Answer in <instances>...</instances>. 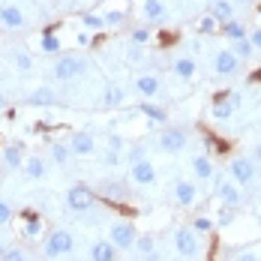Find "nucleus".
Wrapping results in <instances>:
<instances>
[{"instance_id":"41","label":"nucleus","mask_w":261,"mask_h":261,"mask_svg":"<svg viewBox=\"0 0 261 261\" xmlns=\"http://www.w3.org/2000/svg\"><path fill=\"white\" fill-rule=\"evenodd\" d=\"M108 150H117V153H123V138L120 135H114V132H108Z\"/></svg>"},{"instance_id":"44","label":"nucleus","mask_w":261,"mask_h":261,"mask_svg":"<svg viewBox=\"0 0 261 261\" xmlns=\"http://www.w3.org/2000/svg\"><path fill=\"white\" fill-rule=\"evenodd\" d=\"M231 219H234V207H225V204H222V213H219V219H216V225H228Z\"/></svg>"},{"instance_id":"2","label":"nucleus","mask_w":261,"mask_h":261,"mask_svg":"<svg viewBox=\"0 0 261 261\" xmlns=\"http://www.w3.org/2000/svg\"><path fill=\"white\" fill-rule=\"evenodd\" d=\"M174 246L183 258H198L201 255V240H198V231L192 225H180L174 231Z\"/></svg>"},{"instance_id":"53","label":"nucleus","mask_w":261,"mask_h":261,"mask_svg":"<svg viewBox=\"0 0 261 261\" xmlns=\"http://www.w3.org/2000/svg\"><path fill=\"white\" fill-rule=\"evenodd\" d=\"M0 180H3V165H0Z\"/></svg>"},{"instance_id":"22","label":"nucleus","mask_w":261,"mask_h":261,"mask_svg":"<svg viewBox=\"0 0 261 261\" xmlns=\"http://www.w3.org/2000/svg\"><path fill=\"white\" fill-rule=\"evenodd\" d=\"M210 15L216 18V24H225V21L237 18V15H234V3H231V0H213Z\"/></svg>"},{"instance_id":"28","label":"nucleus","mask_w":261,"mask_h":261,"mask_svg":"<svg viewBox=\"0 0 261 261\" xmlns=\"http://www.w3.org/2000/svg\"><path fill=\"white\" fill-rule=\"evenodd\" d=\"M39 48L45 54H60V48H63V45H60V36H57L54 30H45V33L39 36Z\"/></svg>"},{"instance_id":"13","label":"nucleus","mask_w":261,"mask_h":261,"mask_svg":"<svg viewBox=\"0 0 261 261\" xmlns=\"http://www.w3.org/2000/svg\"><path fill=\"white\" fill-rule=\"evenodd\" d=\"M237 66H240V60L234 57L231 48H219V51L213 54V72L216 75H234Z\"/></svg>"},{"instance_id":"14","label":"nucleus","mask_w":261,"mask_h":261,"mask_svg":"<svg viewBox=\"0 0 261 261\" xmlns=\"http://www.w3.org/2000/svg\"><path fill=\"white\" fill-rule=\"evenodd\" d=\"M0 165L9 171H18L24 165V144H6L0 150Z\"/></svg>"},{"instance_id":"19","label":"nucleus","mask_w":261,"mask_h":261,"mask_svg":"<svg viewBox=\"0 0 261 261\" xmlns=\"http://www.w3.org/2000/svg\"><path fill=\"white\" fill-rule=\"evenodd\" d=\"M57 102V93H54L48 84H42V87H36L33 93H27V105H39V108H48V105Z\"/></svg>"},{"instance_id":"30","label":"nucleus","mask_w":261,"mask_h":261,"mask_svg":"<svg viewBox=\"0 0 261 261\" xmlns=\"http://www.w3.org/2000/svg\"><path fill=\"white\" fill-rule=\"evenodd\" d=\"M81 24L87 30H93V33H99V30H105V18L99 12H81Z\"/></svg>"},{"instance_id":"5","label":"nucleus","mask_w":261,"mask_h":261,"mask_svg":"<svg viewBox=\"0 0 261 261\" xmlns=\"http://www.w3.org/2000/svg\"><path fill=\"white\" fill-rule=\"evenodd\" d=\"M72 246H75L72 234H69V231H63V228H57V231L48 234L45 246H42V252H45V258H60V255L72 252Z\"/></svg>"},{"instance_id":"36","label":"nucleus","mask_w":261,"mask_h":261,"mask_svg":"<svg viewBox=\"0 0 261 261\" xmlns=\"http://www.w3.org/2000/svg\"><path fill=\"white\" fill-rule=\"evenodd\" d=\"M192 228H195L198 234H207V231L216 228V222H213L210 216H195V219H192Z\"/></svg>"},{"instance_id":"48","label":"nucleus","mask_w":261,"mask_h":261,"mask_svg":"<svg viewBox=\"0 0 261 261\" xmlns=\"http://www.w3.org/2000/svg\"><path fill=\"white\" fill-rule=\"evenodd\" d=\"M75 42H79V45H90L93 39H90V33H87V30H81L79 36H75Z\"/></svg>"},{"instance_id":"52","label":"nucleus","mask_w":261,"mask_h":261,"mask_svg":"<svg viewBox=\"0 0 261 261\" xmlns=\"http://www.w3.org/2000/svg\"><path fill=\"white\" fill-rule=\"evenodd\" d=\"M231 3H234V6H237V3H249V0H231Z\"/></svg>"},{"instance_id":"33","label":"nucleus","mask_w":261,"mask_h":261,"mask_svg":"<svg viewBox=\"0 0 261 261\" xmlns=\"http://www.w3.org/2000/svg\"><path fill=\"white\" fill-rule=\"evenodd\" d=\"M105 18V27H123L126 24V12H120V9H108V12H102Z\"/></svg>"},{"instance_id":"6","label":"nucleus","mask_w":261,"mask_h":261,"mask_svg":"<svg viewBox=\"0 0 261 261\" xmlns=\"http://www.w3.org/2000/svg\"><path fill=\"white\" fill-rule=\"evenodd\" d=\"M186 144H189V132L180 129V126H168L159 135V147L165 153H180V150H186Z\"/></svg>"},{"instance_id":"37","label":"nucleus","mask_w":261,"mask_h":261,"mask_svg":"<svg viewBox=\"0 0 261 261\" xmlns=\"http://www.w3.org/2000/svg\"><path fill=\"white\" fill-rule=\"evenodd\" d=\"M0 261H30V258H27V252L21 249V246H9V249L3 252V258H0Z\"/></svg>"},{"instance_id":"4","label":"nucleus","mask_w":261,"mask_h":261,"mask_svg":"<svg viewBox=\"0 0 261 261\" xmlns=\"http://www.w3.org/2000/svg\"><path fill=\"white\" fill-rule=\"evenodd\" d=\"M135 225H132L129 219H114L111 225H108V240L117 246V249H129L135 246Z\"/></svg>"},{"instance_id":"34","label":"nucleus","mask_w":261,"mask_h":261,"mask_svg":"<svg viewBox=\"0 0 261 261\" xmlns=\"http://www.w3.org/2000/svg\"><path fill=\"white\" fill-rule=\"evenodd\" d=\"M102 192L108 195V198H126V186H123V183H117V180H108L102 186Z\"/></svg>"},{"instance_id":"18","label":"nucleus","mask_w":261,"mask_h":261,"mask_svg":"<svg viewBox=\"0 0 261 261\" xmlns=\"http://www.w3.org/2000/svg\"><path fill=\"white\" fill-rule=\"evenodd\" d=\"M90 261H117V246L111 240H96L90 246Z\"/></svg>"},{"instance_id":"17","label":"nucleus","mask_w":261,"mask_h":261,"mask_svg":"<svg viewBox=\"0 0 261 261\" xmlns=\"http://www.w3.org/2000/svg\"><path fill=\"white\" fill-rule=\"evenodd\" d=\"M165 12H168V6L162 3V0H144L141 3V18L144 21H150V24H156L165 18Z\"/></svg>"},{"instance_id":"39","label":"nucleus","mask_w":261,"mask_h":261,"mask_svg":"<svg viewBox=\"0 0 261 261\" xmlns=\"http://www.w3.org/2000/svg\"><path fill=\"white\" fill-rule=\"evenodd\" d=\"M9 222H12V204L0 198V225H9Z\"/></svg>"},{"instance_id":"51","label":"nucleus","mask_w":261,"mask_h":261,"mask_svg":"<svg viewBox=\"0 0 261 261\" xmlns=\"http://www.w3.org/2000/svg\"><path fill=\"white\" fill-rule=\"evenodd\" d=\"M3 252H6V243H3V240H0V258H3Z\"/></svg>"},{"instance_id":"31","label":"nucleus","mask_w":261,"mask_h":261,"mask_svg":"<svg viewBox=\"0 0 261 261\" xmlns=\"http://www.w3.org/2000/svg\"><path fill=\"white\" fill-rule=\"evenodd\" d=\"M231 51H234V57L243 63V60H249V57L255 54V48H252L249 39H237V42H231Z\"/></svg>"},{"instance_id":"27","label":"nucleus","mask_w":261,"mask_h":261,"mask_svg":"<svg viewBox=\"0 0 261 261\" xmlns=\"http://www.w3.org/2000/svg\"><path fill=\"white\" fill-rule=\"evenodd\" d=\"M192 174L198 180H210L213 177V162L207 156H192Z\"/></svg>"},{"instance_id":"11","label":"nucleus","mask_w":261,"mask_h":261,"mask_svg":"<svg viewBox=\"0 0 261 261\" xmlns=\"http://www.w3.org/2000/svg\"><path fill=\"white\" fill-rule=\"evenodd\" d=\"M216 198H219V201H222V204H225V207H240V204H243V195H240V186H237L234 180H231V177H228V180H219L216 183Z\"/></svg>"},{"instance_id":"10","label":"nucleus","mask_w":261,"mask_h":261,"mask_svg":"<svg viewBox=\"0 0 261 261\" xmlns=\"http://www.w3.org/2000/svg\"><path fill=\"white\" fill-rule=\"evenodd\" d=\"M66 144H69L72 156H93V153H96V138H93L87 129L72 132V138H69Z\"/></svg>"},{"instance_id":"46","label":"nucleus","mask_w":261,"mask_h":261,"mask_svg":"<svg viewBox=\"0 0 261 261\" xmlns=\"http://www.w3.org/2000/svg\"><path fill=\"white\" fill-rule=\"evenodd\" d=\"M234 261H261V258H258L255 249H243V252H237L234 255Z\"/></svg>"},{"instance_id":"3","label":"nucleus","mask_w":261,"mask_h":261,"mask_svg":"<svg viewBox=\"0 0 261 261\" xmlns=\"http://www.w3.org/2000/svg\"><path fill=\"white\" fill-rule=\"evenodd\" d=\"M96 204V192L90 189V186H69V192H66V207L72 210V213H87V210Z\"/></svg>"},{"instance_id":"12","label":"nucleus","mask_w":261,"mask_h":261,"mask_svg":"<svg viewBox=\"0 0 261 261\" xmlns=\"http://www.w3.org/2000/svg\"><path fill=\"white\" fill-rule=\"evenodd\" d=\"M174 201H177L180 207H192V204L198 201V189H195V183L186 180V177H174Z\"/></svg>"},{"instance_id":"43","label":"nucleus","mask_w":261,"mask_h":261,"mask_svg":"<svg viewBox=\"0 0 261 261\" xmlns=\"http://www.w3.org/2000/svg\"><path fill=\"white\" fill-rule=\"evenodd\" d=\"M120 162H123V153H117V150H108V153H105V165H108V168H117Z\"/></svg>"},{"instance_id":"42","label":"nucleus","mask_w":261,"mask_h":261,"mask_svg":"<svg viewBox=\"0 0 261 261\" xmlns=\"http://www.w3.org/2000/svg\"><path fill=\"white\" fill-rule=\"evenodd\" d=\"M126 159H129V165H132V162H141V159H147V150H144L141 144H135V147L129 150V156H126Z\"/></svg>"},{"instance_id":"7","label":"nucleus","mask_w":261,"mask_h":261,"mask_svg":"<svg viewBox=\"0 0 261 261\" xmlns=\"http://www.w3.org/2000/svg\"><path fill=\"white\" fill-rule=\"evenodd\" d=\"M240 105H243V96L240 93H216L213 96V117L216 120H228Z\"/></svg>"},{"instance_id":"47","label":"nucleus","mask_w":261,"mask_h":261,"mask_svg":"<svg viewBox=\"0 0 261 261\" xmlns=\"http://www.w3.org/2000/svg\"><path fill=\"white\" fill-rule=\"evenodd\" d=\"M198 30H201V33H213V30H216V18H213V15H207V18H201V24H198Z\"/></svg>"},{"instance_id":"25","label":"nucleus","mask_w":261,"mask_h":261,"mask_svg":"<svg viewBox=\"0 0 261 261\" xmlns=\"http://www.w3.org/2000/svg\"><path fill=\"white\" fill-rule=\"evenodd\" d=\"M21 231H24L27 237H39L42 234V219H39L33 210H24V213H21Z\"/></svg>"},{"instance_id":"24","label":"nucleus","mask_w":261,"mask_h":261,"mask_svg":"<svg viewBox=\"0 0 261 261\" xmlns=\"http://www.w3.org/2000/svg\"><path fill=\"white\" fill-rule=\"evenodd\" d=\"M219 33L228 39V42H237V39H246L249 33H246V27L240 18H231V21H225V24H219Z\"/></svg>"},{"instance_id":"1","label":"nucleus","mask_w":261,"mask_h":261,"mask_svg":"<svg viewBox=\"0 0 261 261\" xmlns=\"http://www.w3.org/2000/svg\"><path fill=\"white\" fill-rule=\"evenodd\" d=\"M87 72V60L79 57V54H60L54 60V79L57 81H69V79H79Z\"/></svg>"},{"instance_id":"23","label":"nucleus","mask_w":261,"mask_h":261,"mask_svg":"<svg viewBox=\"0 0 261 261\" xmlns=\"http://www.w3.org/2000/svg\"><path fill=\"white\" fill-rule=\"evenodd\" d=\"M126 99V90L120 84H105V93H102V108H120Z\"/></svg>"},{"instance_id":"29","label":"nucleus","mask_w":261,"mask_h":261,"mask_svg":"<svg viewBox=\"0 0 261 261\" xmlns=\"http://www.w3.org/2000/svg\"><path fill=\"white\" fill-rule=\"evenodd\" d=\"M69 156H72V150H69V144H66V141H54V144H51V162H54V165H66Z\"/></svg>"},{"instance_id":"38","label":"nucleus","mask_w":261,"mask_h":261,"mask_svg":"<svg viewBox=\"0 0 261 261\" xmlns=\"http://www.w3.org/2000/svg\"><path fill=\"white\" fill-rule=\"evenodd\" d=\"M15 66H18L21 72H30V69H33V57L27 51H15Z\"/></svg>"},{"instance_id":"45","label":"nucleus","mask_w":261,"mask_h":261,"mask_svg":"<svg viewBox=\"0 0 261 261\" xmlns=\"http://www.w3.org/2000/svg\"><path fill=\"white\" fill-rule=\"evenodd\" d=\"M249 42H252V48H255V54H261V27H255L249 36H246Z\"/></svg>"},{"instance_id":"20","label":"nucleus","mask_w":261,"mask_h":261,"mask_svg":"<svg viewBox=\"0 0 261 261\" xmlns=\"http://www.w3.org/2000/svg\"><path fill=\"white\" fill-rule=\"evenodd\" d=\"M174 75L183 81H189V79H195V72H198V63H195V57H189V54H183V57H177L174 60Z\"/></svg>"},{"instance_id":"9","label":"nucleus","mask_w":261,"mask_h":261,"mask_svg":"<svg viewBox=\"0 0 261 261\" xmlns=\"http://www.w3.org/2000/svg\"><path fill=\"white\" fill-rule=\"evenodd\" d=\"M129 180L135 186H153L156 183V165L150 159H141V162H132L129 165Z\"/></svg>"},{"instance_id":"35","label":"nucleus","mask_w":261,"mask_h":261,"mask_svg":"<svg viewBox=\"0 0 261 261\" xmlns=\"http://www.w3.org/2000/svg\"><path fill=\"white\" fill-rule=\"evenodd\" d=\"M135 249H138V255L144 258L147 252H153V249H156V243H153V237H150V234H144V237H135Z\"/></svg>"},{"instance_id":"40","label":"nucleus","mask_w":261,"mask_h":261,"mask_svg":"<svg viewBox=\"0 0 261 261\" xmlns=\"http://www.w3.org/2000/svg\"><path fill=\"white\" fill-rule=\"evenodd\" d=\"M126 57H129V63H141L144 60V48L141 45H129L126 48Z\"/></svg>"},{"instance_id":"15","label":"nucleus","mask_w":261,"mask_h":261,"mask_svg":"<svg viewBox=\"0 0 261 261\" xmlns=\"http://www.w3.org/2000/svg\"><path fill=\"white\" fill-rule=\"evenodd\" d=\"M132 87H135V93H138V96L153 99V96H159V90H162V81H159L156 75H135Z\"/></svg>"},{"instance_id":"49","label":"nucleus","mask_w":261,"mask_h":261,"mask_svg":"<svg viewBox=\"0 0 261 261\" xmlns=\"http://www.w3.org/2000/svg\"><path fill=\"white\" fill-rule=\"evenodd\" d=\"M252 162H261V141L252 147Z\"/></svg>"},{"instance_id":"26","label":"nucleus","mask_w":261,"mask_h":261,"mask_svg":"<svg viewBox=\"0 0 261 261\" xmlns=\"http://www.w3.org/2000/svg\"><path fill=\"white\" fill-rule=\"evenodd\" d=\"M138 111H141L150 123H165V120H168V111H165L162 105H156V102H141Z\"/></svg>"},{"instance_id":"8","label":"nucleus","mask_w":261,"mask_h":261,"mask_svg":"<svg viewBox=\"0 0 261 261\" xmlns=\"http://www.w3.org/2000/svg\"><path fill=\"white\" fill-rule=\"evenodd\" d=\"M228 171H231V180H234L237 186H249V183L255 180V162H252L249 156H237V159H231Z\"/></svg>"},{"instance_id":"50","label":"nucleus","mask_w":261,"mask_h":261,"mask_svg":"<svg viewBox=\"0 0 261 261\" xmlns=\"http://www.w3.org/2000/svg\"><path fill=\"white\" fill-rule=\"evenodd\" d=\"M6 105H9V99H6V96L0 93V108H6Z\"/></svg>"},{"instance_id":"16","label":"nucleus","mask_w":261,"mask_h":261,"mask_svg":"<svg viewBox=\"0 0 261 261\" xmlns=\"http://www.w3.org/2000/svg\"><path fill=\"white\" fill-rule=\"evenodd\" d=\"M0 24L9 30H21V27H27V15L18 6H0Z\"/></svg>"},{"instance_id":"21","label":"nucleus","mask_w":261,"mask_h":261,"mask_svg":"<svg viewBox=\"0 0 261 261\" xmlns=\"http://www.w3.org/2000/svg\"><path fill=\"white\" fill-rule=\"evenodd\" d=\"M27 180H42L45 177V159L42 156H24V165H21Z\"/></svg>"},{"instance_id":"32","label":"nucleus","mask_w":261,"mask_h":261,"mask_svg":"<svg viewBox=\"0 0 261 261\" xmlns=\"http://www.w3.org/2000/svg\"><path fill=\"white\" fill-rule=\"evenodd\" d=\"M129 39H132V45H141V48H144V45L153 39V33H150V27H135L129 33Z\"/></svg>"}]
</instances>
